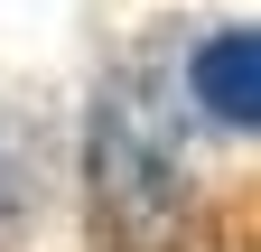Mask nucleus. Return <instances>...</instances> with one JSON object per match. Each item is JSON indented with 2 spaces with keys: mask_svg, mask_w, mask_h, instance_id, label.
<instances>
[{
  "mask_svg": "<svg viewBox=\"0 0 261 252\" xmlns=\"http://www.w3.org/2000/svg\"><path fill=\"white\" fill-rule=\"evenodd\" d=\"M84 206L103 252H177L187 234V149L168 103L140 75H112L84 121Z\"/></svg>",
  "mask_w": 261,
  "mask_h": 252,
  "instance_id": "1",
  "label": "nucleus"
},
{
  "mask_svg": "<svg viewBox=\"0 0 261 252\" xmlns=\"http://www.w3.org/2000/svg\"><path fill=\"white\" fill-rule=\"evenodd\" d=\"M28 206H38V140L19 121H0V224H19Z\"/></svg>",
  "mask_w": 261,
  "mask_h": 252,
  "instance_id": "3",
  "label": "nucleus"
},
{
  "mask_svg": "<svg viewBox=\"0 0 261 252\" xmlns=\"http://www.w3.org/2000/svg\"><path fill=\"white\" fill-rule=\"evenodd\" d=\"M187 103L215 131H243V140L261 131V28L252 19H224L187 47Z\"/></svg>",
  "mask_w": 261,
  "mask_h": 252,
  "instance_id": "2",
  "label": "nucleus"
}]
</instances>
